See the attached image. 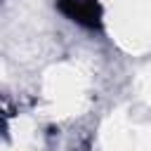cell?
Instances as JSON below:
<instances>
[{"instance_id":"1","label":"cell","mask_w":151,"mask_h":151,"mask_svg":"<svg viewBox=\"0 0 151 151\" xmlns=\"http://www.w3.org/2000/svg\"><path fill=\"white\" fill-rule=\"evenodd\" d=\"M59 7L64 14H68L73 21L85 26H99V5L94 0H59Z\"/></svg>"}]
</instances>
